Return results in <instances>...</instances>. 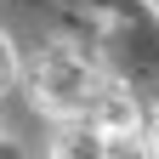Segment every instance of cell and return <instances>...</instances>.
I'll return each mask as SVG.
<instances>
[{"mask_svg": "<svg viewBox=\"0 0 159 159\" xmlns=\"http://www.w3.org/2000/svg\"><path fill=\"white\" fill-rule=\"evenodd\" d=\"M136 136H142V148H148V153H159V114L142 119V131H136Z\"/></svg>", "mask_w": 159, "mask_h": 159, "instance_id": "obj_4", "label": "cell"}, {"mask_svg": "<svg viewBox=\"0 0 159 159\" xmlns=\"http://www.w3.org/2000/svg\"><path fill=\"white\" fill-rule=\"evenodd\" d=\"M80 119H91V131L102 136V142H131V136L142 131V108H136L125 91H108V85L91 97V108Z\"/></svg>", "mask_w": 159, "mask_h": 159, "instance_id": "obj_2", "label": "cell"}, {"mask_svg": "<svg viewBox=\"0 0 159 159\" xmlns=\"http://www.w3.org/2000/svg\"><path fill=\"white\" fill-rule=\"evenodd\" d=\"M11 74H17V51H11V40L0 34V91L11 85Z\"/></svg>", "mask_w": 159, "mask_h": 159, "instance_id": "obj_3", "label": "cell"}, {"mask_svg": "<svg viewBox=\"0 0 159 159\" xmlns=\"http://www.w3.org/2000/svg\"><path fill=\"white\" fill-rule=\"evenodd\" d=\"M102 91V80H97V68L85 63V57H68V51H57L40 63L34 74V97H40V108H51V114H63V119H80L91 108V97Z\"/></svg>", "mask_w": 159, "mask_h": 159, "instance_id": "obj_1", "label": "cell"}]
</instances>
